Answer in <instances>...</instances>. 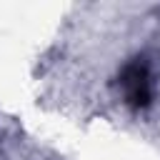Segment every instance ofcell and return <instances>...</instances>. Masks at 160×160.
<instances>
[{"label":"cell","instance_id":"cell-1","mask_svg":"<svg viewBox=\"0 0 160 160\" xmlns=\"http://www.w3.org/2000/svg\"><path fill=\"white\" fill-rule=\"evenodd\" d=\"M120 88L125 92V102L132 110H145L152 102V72L145 58H132L120 70Z\"/></svg>","mask_w":160,"mask_h":160}]
</instances>
